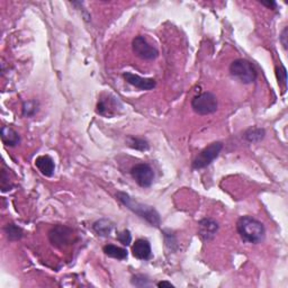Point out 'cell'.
<instances>
[{
    "label": "cell",
    "mask_w": 288,
    "mask_h": 288,
    "mask_svg": "<svg viewBox=\"0 0 288 288\" xmlns=\"http://www.w3.org/2000/svg\"><path fill=\"white\" fill-rule=\"evenodd\" d=\"M237 230L243 241L258 245L263 241L266 228L263 224L252 216H241L237 222Z\"/></svg>",
    "instance_id": "7a4b0ae2"
},
{
    "label": "cell",
    "mask_w": 288,
    "mask_h": 288,
    "mask_svg": "<svg viewBox=\"0 0 288 288\" xmlns=\"http://www.w3.org/2000/svg\"><path fill=\"white\" fill-rule=\"evenodd\" d=\"M132 253L140 260H149L152 257V250H151V245L145 239H139L132 247Z\"/></svg>",
    "instance_id": "7c38bea8"
},
{
    "label": "cell",
    "mask_w": 288,
    "mask_h": 288,
    "mask_svg": "<svg viewBox=\"0 0 288 288\" xmlns=\"http://www.w3.org/2000/svg\"><path fill=\"white\" fill-rule=\"evenodd\" d=\"M116 238L123 246H130V243L132 241V234L129 230H124L123 232H120L117 234Z\"/></svg>",
    "instance_id": "cb8c5ba5"
},
{
    "label": "cell",
    "mask_w": 288,
    "mask_h": 288,
    "mask_svg": "<svg viewBox=\"0 0 288 288\" xmlns=\"http://www.w3.org/2000/svg\"><path fill=\"white\" fill-rule=\"evenodd\" d=\"M128 145L132 149L139 150V151H148L150 149V144L146 140L142 138H135V136H129L128 140Z\"/></svg>",
    "instance_id": "d6986e66"
},
{
    "label": "cell",
    "mask_w": 288,
    "mask_h": 288,
    "mask_svg": "<svg viewBox=\"0 0 288 288\" xmlns=\"http://www.w3.org/2000/svg\"><path fill=\"white\" fill-rule=\"evenodd\" d=\"M163 237H164L165 246H167L170 249V250L175 251L176 249L174 248V246L177 248V240H176V237L174 236L171 232L168 233V231H163Z\"/></svg>",
    "instance_id": "7402d4cb"
},
{
    "label": "cell",
    "mask_w": 288,
    "mask_h": 288,
    "mask_svg": "<svg viewBox=\"0 0 288 288\" xmlns=\"http://www.w3.org/2000/svg\"><path fill=\"white\" fill-rule=\"evenodd\" d=\"M218 231V223L213 218H203L198 223V236L204 241H211Z\"/></svg>",
    "instance_id": "30bf717a"
},
{
    "label": "cell",
    "mask_w": 288,
    "mask_h": 288,
    "mask_svg": "<svg viewBox=\"0 0 288 288\" xmlns=\"http://www.w3.org/2000/svg\"><path fill=\"white\" fill-rule=\"evenodd\" d=\"M222 149H223L222 142H213L207 145L206 148L203 149L197 157L194 159L192 163V168L194 170H199L208 167V165L218 157Z\"/></svg>",
    "instance_id": "8992f818"
},
{
    "label": "cell",
    "mask_w": 288,
    "mask_h": 288,
    "mask_svg": "<svg viewBox=\"0 0 288 288\" xmlns=\"http://www.w3.org/2000/svg\"><path fill=\"white\" fill-rule=\"evenodd\" d=\"M35 165L43 176L45 177H52L55 170V163L50 155H40L35 160Z\"/></svg>",
    "instance_id": "4fadbf2b"
},
{
    "label": "cell",
    "mask_w": 288,
    "mask_h": 288,
    "mask_svg": "<svg viewBox=\"0 0 288 288\" xmlns=\"http://www.w3.org/2000/svg\"><path fill=\"white\" fill-rule=\"evenodd\" d=\"M123 78L128 84L138 88L140 90H152L155 85H157L155 80L152 79V78H142L132 72H124Z\"/></svg>",
    "instance_id": "8fae6325"
},
{
    "label": "cell",
    "mask_w": 288,
    "mask_h": 288,
    "mask_svg": "<svg viewBox=\"0 0 288 288\" xmlns=\"http://www.w3.org/2000/svg\"><path fill=\"white\" fill-rule=\"evenodd\" d=\"M5 233H6V237L9 241H18L21 240L24 236L22 227H19L14 223H8L7 225L5 226Z\"/></svg>",
    "instance_id": "ac0fdd59"
},
{
    "label": "cell",
    "mask_w": 288,
    "mask_h": 288,
    "mask_svg": "<svg viewBox=\"0 0 288 288\" xmlns=\"http://www.w3.org/2000/svg\"><path fill=\"white\" fill-rule=\"evenodd\" d=\"M132 50L134 54L143 60H154L159 55V51L153 45L146 41V38L142 35L135 36L132 41Z\"/></svg>",
    "instance_id": "ba28073f"
},
{
    "label": "cell",
    "mask_w": 288,
    "mask_h": 288,
    "mask_svg": "<svg viewBox=\"0 0 288 288\" xmlns=\"http://www.w3.org/2000/svg\"><path fill=\"white\" fill-rule=\"evenodd\" d=\"M287 33H288V28L285 27L284 31L281 32L280 36H279V40H280V42H281V44H282V46H284L285 50L287 48V44H288V43H287Z\"/></svg>",
    "instance_id": "d4e9b609"
},
{
    "label": "cell",
    "mask_w": 288,
    "mask_h": 288,
    "mask_svg": "<svg viewBox=\"0 0 288 288\" xmlns=\"http://www.w3.org/2000/svg\"><path fill=\"white\" fill-rule=\"evenodd\" d=\"M218 102L216 96L212 92H203V94L195 96L192 99V108L198 115H209L217 110Z\"/></svg>",
    "instance_id": "5b68a950"
},
{
    "label": "cell",
    "mask_w": 288,
    "mask_h": 288,
    "mask_svg": "<svg viewBox=\"0 0 288 288\" xmlns=\"http://www.w3.org/2000/svg\"><path fill=\"white\" fill-rule=\"evenodd\" d=\"M102 251L106 256H108L110 258H114L117 260H125L128 259L129 252L125 248H121L114 245H106L102 248Z\"/></svg>",
    "instance_id": "9a60e30c"
},
{
    "label": "cell",
    "mask_w": 288,
    "mask_h": 288,
    "mask_svg": "<svg viewBox=\"0 0 288 288\" xmlns=\"http://www.w3.org/2000/svg\"><path fill=\"white\" fill-rule=\"evenodd\" d=\"M133 179L142 188H149L154 180V171L148 163L135 164L131 170Z\"/></svg>",
    "instance_id": "9c48e42d"
},
{
    "label": "cell",
    "mask_w": 288,
    "mask_h": 288,
    "mask_svg": "<svg viewBox=\"0 0 288 288\" xmlns=\"http://www.w3.org/2000/svg\"><path fill=\"white\" fill-rule=\"evenodd\" d=\"M260 4L262 5V6H265L267 8H269V9H276L277 8V4L275 2H260Z\"/></svg>",
    "instance_id": "484cf974"
},
{
    "label": "cell",
    "mask_w": 288,
    "mask_h": 288,
    "mask_svg": "<svg viewBox=\"0 0 288 288\" xmlns=\"http://www.w3.org/2000/svg\"><path fill=\"white\" fill-rule=\"evenodd\" d=\"M276 76H277V79H278V82H279V85L284 88H286L287 72H286V69H285L284 66H281L280 68H276Z\"/></svg>",
    "instance_id": "603a6c76"
},
{
    "label": "cell",
    "mask_w": 288,
    "mask_h": 288,
    "mask_svg": "<svg viewBox=\"0 0 288 288\" xmlns=\"http://www.w3.org/2000/svg\"><path fill=\"white\" fill-rule=\"evenodd\" d=\"M230 73L233 78H236L241 84L249 85L255 82L258 73L255 66L246 59H237L230 66Z\"/></svg>",
    "instance_id": "3957f363"
},
{
    "label": "cell",
    "mask_w": 288,
    "mask_h": 288,
    "mask_svg": "<svg viewBox=\"0 0 288 288\" xmlns=\"http://www.w3.org/2000/svg\"><path fill=\"white\" fill-rule=\"evenodd\" d=\"M265 136H266V131L260 128H256V126L248 129L245 132V139L250 143L260 142V141L265 139Z\"/></svg>",
    "instance_id": "e0dca14e"
},
{
    "label": "cell",
    "mask_w": 288,
    "mask_h": 288,
    "mask_svg": "<svg viewBox=\"0 0 288 288\" xmlns=\"http://www.w3.org/2000/svg\"><path fill=\"white\" fill-rule=\"evenodd\" d=\"M116 198L119 199V201L123 204L126 208H129L131 212H133L141 218H143L145 222H148L151 226H154V227L160 226V224H161L160 215L152 206H149V205L136 202L135 199L132 198L129 194L123 193V192L117 193Z\"/></svg>",
    "instance_id": "6da1fadb"
},
{
    "label": "cell",
    "mask_w": 288,
    "mask_h": 288,
    "mask_svg": "<svg viewBox=\"0 0 288 288\" xmlns=\"http://www.w3.org/2000/svg\"><path fill=\"white\" fill-rule=\"evenodd\" d=\"M0 136H2L3 143L7 146H11V148H14L21 142V136L11 126H3Z\"/></svg>",
    "instance_id": "5bb4252c"
},
{
    "label": "cell",
    "mask_w": 288,
    "mask_h": 288,
    "mask_svg": "<svg viewBox=\"0 0 288 288\" xmlns=\"http://www.w3.org/2000/svg\"><path fill=\"white\" fill-rule=\"evenodd\" d=\"M38 101L33 99V100H27L23 104L22 107V115L25 117H32L35 115L38 111Z\"/></svg>",
    "instance_id": "ffe728a7"
},
{
    "label": "cell",
    "mask_w": 288,
    "mask_h": 288,
    "mask_svg": "<svg viewBox=\"0 0 288 288\" xmlns=\"http://www.w3.org/2000/svg\"><path fill=\"white\" fill-rule=\"evenodd\" d=\"M158 287H168V288H174V285L171 284V282H169V281H159L158 284H157Z\"/></svg>",
    "instance_id": "4316f807"
},
{
    "label": "cell",
    "mask_w": 288,
    "mask_h": 288,
    "mask_svg": "<svg viewBox=\"0 0 288 288\" xmlns=\"http://www.w3.org/2000/svg\"><path fill=\"white\" fill-rule=\"evenodd\" d=\"M75 232L71 227L67 225H55L48 231V240L51 245L56 248H66L73 242Z\"/></svg>",
    "instance_id": "52a82bcc"
},
{
    "label": "cell",
    "mask_w": 288,
    "mask_h": 288,
    "mask_svg": "<svg viewBox=\"0 0 288 288\" xmlns=\"http://www.w3.org/2000/svg\"><path fill=\"white\" fill-rule=\"evenodd\" d=\"M122 110H123V104L114 95L104 92L99 96L96 106V113L98 115L111 119L120 115Z\"/></svg>",
    "instance_id": "277c9868"
},
{
    "label": "cell",
    "mask_w": 288,
    "mask_h": 288,
    "mask_svg": "<svg viewBox=\"0 0 288 288\" xmlns=\"http://www.w3.org/2000/svg\"><path fill=\"white\" fill-rule=\"evenodd\" d=\"M92 228L96 232L97 236L99 237H108L111 230L114 228V224L111 223L109 219L107 218H101L96 221L94 224H92Z\"/></svg>",
    "instance_id": "2e32d148"
},
{
    "label": "cell",
    "mask_w": 288,
    "mask_h": 288,
    "mask_svg": "<svg viewBox=\"0 0 288 288\" xmlns=\"http://www.w3.org/2000/svg\"><path fill=\"white\" fill-rule=\"evenodd\" d=\"M132 285L136 286V287H148L150 286V279L148 276L142 275V274H138L132 277Z\"/></svg>",
    "instance_id": "44dd1931"
}]
</instances>
